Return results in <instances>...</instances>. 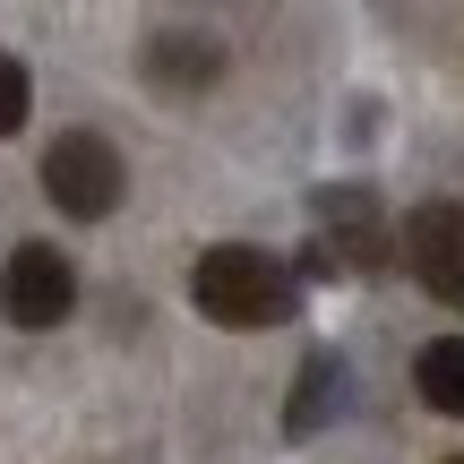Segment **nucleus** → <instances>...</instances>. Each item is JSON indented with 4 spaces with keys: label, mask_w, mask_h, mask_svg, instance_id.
Listing matches in <instances>:
<instances>
[{
    "label": "nucleus",
    "mask_w": 464,
    "mask_h": 464,
    "mask_svg": "<svg viewBox=\"0 0 464 464\" xmlns=\"http://www.w3.org/2000/svg\"><path fill=\"white\" fill-rule=\"evenodd\" d=\"M189 301H198V318H216V327H232V335H258V327L301 318L293 266L266 258L258 241H216V249H198V266H189Z\"/></svg>",
    "instance_id": "obj_1"
},
{
    "label": "nucleus",
    "mask_w": 464,
    "mask_h": 464,
    "mask_svg": "<svg viewBox=\"0 0 464 464\" xmlns=\"http://www.w3.org/2000/svg\"><path fill=\"white\" fill-rule=\"evenodd\" d=\"M44 198L61 207L69 224L121 216V198H130V164H121V147L95 138V130H61L44 147Z\"/></svg>",
    "instance_id": "obj_2"
},
{
    "label": "nucleus",
    "mask_w": 464,
    "mask_h": 464,
    "mask_svg": "<svg viewBox=\"0 0 464 464\" xmlns=\"http://www.w3.org/2000/svg\"><path fill=\"white\" fill-rule=\"evenodd\" d=\"M310 249H327L335 276H387V258H396V232H387V207L370 198L362 181H327L310 189Z\"/></svg>",
    "instance_id": "obj_3"
},
{
    "label": "nucleus",
    "mask_w": 464,
    "mask_h": 464,
    "mask_svg": "<svg viewBox=\"0 0 464 464\" xmlns=\"http://www.w3.org/2000/svg\"><path fill=\"white\" fill-rule=\"evenodd\" d=\"M69 310H78V276H69V258L52 241H17L9 266H0V318L26 327V335H44V327H61Z\"/></svg>",
    "instance_id": "obj_4"
},
{
    "label": "nucleus",
    "mask_w": 464,
    "mask_h": 464,
    "mask_svg": "<svg viewBox=\"0 0 464 464\" xmlns=\"http://www.w3.org/2000/svg\"><path fill=\"white\" fill-rule=\"evenodd\" d=\"M396 249H404V276H413L430 301L464 310V207H456V198L413 207L404 232H396Z\"/></svg>",
    "instance_id": "obj_5"
},
{
    "label": "nucleus",
    "mask_w": 464,
    "mask_h": 464,
    "mask_svg": "<svg viewBox=\"0 0 464 464\" xmlns=\"http://www.w3.org/2000/svg\"><path fill=\"white\" fill-rule=\"evenodd\" d=\"M224 78V44L207 26H155L147 34V86L155 95H207Z\"/></svg>",
    "instance_id": "obj_6"
},
{
    "label": "nucleus",
    "mask_w": 464,
    "mask_h": 464,
    "mask_svg": "<svg viewBox=\"0 0 464 464\" xmlns=\"http://www.w3.org/2000/svg\"><path fill=\"white\" fill-rule=\"evenodd\" d=\"M353 404V362L335 344H318V353H301V370H293V404H284V439H318L335 413Z\"/></svg>",
    "instance_id": "obj_7"
},
{
    "label": "nucleus",
    "mask_w": 464,
    "mask_h": 464,
    "mask_svg": "<svg viewBox=\"0 0 464 464\" xmlns=\"http://www.w3.org/2000/svg\"><path fill=\"white\" fill-rule=\"evenodd\" d=\"M413 387H421L430 413L464 421V335H430V344L413 353Z\"/></svg>",
    "instance_id": "obj_8"
},
{
    "label": "nucleus",
    "mask_w": 464,
    "mask_h": 464,
    "mask_svg": "<svg viewBox=\"0 0 464 464\" xmlns=\"http://www.w3.org/2000/svg\"><path fill=\"white\" fill-rule=\"evenodd\" d=\"M26 112H34V78H26V61H17V52H0V138L26 130Z\"/></svg>",
    "instance_id": "obj_9"
},
{
    "label": "nucleus",
    "mask_w": 464,
    "mask_h": 464,
    "mask_svg": "<svg viewBox=\"0 0 464 464\" xmlns=\"http://www.w3.org/2000/svg\"><path fill=\"white\" fill-rule=\"evenodd\" d=\"M448 464H464V456H448Z\"/></svg>",
    "instance_id": "obj_10"
}]
</instances>
